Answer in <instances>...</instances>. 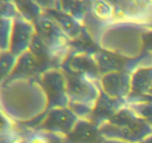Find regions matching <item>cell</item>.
Segmentation results:
<instances>
[{
  "mask_svg": "<svg viewBox=\"0 0 152 143\" xmlns=\"http://www.w3.org/2000/svg\"><path fill=\"white\" fill-rule=\"evenodd\" d=\"M26 143H49L48 138L45 133L37 132L31 133L25 139Z\"/></svg>",
  "mask_w": 152,
  "mask_h": 143,
  "instance_id": "23",
  "label": "cell"
},
{
  "mask_svg": "<svg viewBox=\"0 0 152 143\" xmlns=\"http://www.w3.org/2000/svg\"><path fill=\"white\" fill-rule=\"evenodd\" d=\"M36 32L51 52L55 60L66 57L67 48L71 40L60 27L49 16L42 13L34 22Z\"/></svg>",
  "mask_w": 152,
  "mask_h": 143,
  "instance_id": "1",
  "label": "cell"
},
{
  "mask_svg": "<svg viewBox=\"0 0 152 143\" xmlns=\"http://www.w3.org/2000/svg\"><path fill=\"white\" fill-rule=\"evenodd\" d=\"M28 51L38 63L42 72L49 69L56 68L53 66L56 60L51 52L36 31L30 43Z\"/></svg>",
  "mask_w": 152,
  "mask_h": 143,
  "instance_id": "12",
  "label": "cell"
},
{
  "mask_svg": "<svg viewBox=\"0 0 152 143\" xmlns=\"http://www.w3.org/2000/svg\"><path fill=\"white\" fill-rule=\"evenodd\" d=\"M101 143H132L129 142L123 141V140H119V139H104Z\"/></svg>",
  "mask_w": 152,
  "mask_h": 143,
  "instance_id": "24",
  "label": "cell"
},
{
  "mask_svg": "<svg viewBox=\"0 0 152 143\" xmlns=\"http://www.w3.org/2000/svg\"><path fill=\"white\" fill-rule=\"evenodd\" d=\"M78 119L79 118L68 107H53L41 121L38 125V130L40 132L67 137Z\"/></svg>",
  "mask_w": 152,
  "mask_h": 143,
  "instance_id": "4",
  "label": "cell"
},
{
  "mask_svg": "<svg viewBox=\"0 0 152 143\" xmlns=\"http://www.w3.org/2000/svg\"><path fill=\"white\" fill-rule=\"evenodd\" d=\"M142 49L152 54V28H145L142 34Z\"/></svg>",
  "mask_w": 152,
  "mask_h": 143,
  "instance_id": "22",
  "label": "cell"
},
{
  "mask_svg": "<svg viewBox=\"0 0 152 143\" xmlns=\"http://www.w3.org/2000/svg\"><path fill=\"white\" fill-rule=\"evenodd\" d=\"M152 86V66L142 68L132 73L131 93L136 95H147ZM129 95V97H130Z\"/></svg>",
  "mask_w": 152,
  "mask_h": 143,
  "instance_id": "13",
  "label": "cell"
},
{
  "mask_svg": "<svg viewBox=\"0 0 152 143\" xmlns=\"http://www.w3.org/2000/svg\"><path fill=\"white\" fill-rule=\"evenodd\" d=\"M62 67L65 72L83 76L95 82L102 76L93 54L89 52H77L67 55Z\"/></svg>",
  "mask_w": 152,
  "mask_h": 143,
  "instance_id": "5",
  "label": "cell"
},
{
  "mask_svg": "<svg viewBox=\"0 0 152 143\" xmlns=\"http://www.w3.org/2000/svg\"><path fill=\"white\" fill-rule=\"evenodd\" d=\"M126 106L131 109L137 116L143 119L152 128V101L127 100Z\"/></svg>",
  "mask_w": 152,
  "mask_h": 143,
  "instance_id": "15",
  "label": "cell"
},
{
  "mask_svg": "<svg viewBox=\"0 0 152 143\" xmlns=\"http://www.w3.org/2000/svg\"><path fill=\"white\" fill-rule=\"evenodd\" d=\"M19 15V13L15 5L14 1H0V19H14Z\"/></svg>",
  "mask_w": 152,
  "mask_h": 143,
  "instance_id": "20",
  "label": "cell"
},
{
  "mask_svg": "<svg viewBox=\"0 0 152 143\" xmlns=\"http://www.w3.org/2000/svg\"><path fill=\"white\" fill-rule=\"evenodd\" d=\"M13 19L7 18L0 19V52H1L9 51Z\"/></svg>",
  "mask_w": 152,
  "mask_h": 143,
  "instance_id": "18",
  "label": "cell"
},
{
  "mask_svg": "<svg viewBox=\"0 0 152 143\" xmlns=\"http://www.w3.org/2000/svg\"><path fill=\"white\" fill-rule=\"evenodd\" d=\"M140 143H152V134L148 136V137H146L145 139L141 141Z\"/></svg>",
  "mask_w": 152,
  "mask_h": 143,
  "instance_id": "25",
  "label": "cell"
},
{
  "mask_svg": "<svg viewBox=\"0 0 152 143\" xmlns=\"http://www.w3.org/2000/svg\"><path fill=\"white\" fill-rule=\"evenodd\" d=\"M21 143H26V141H25H25H23V142H21Z\"/></svg>",
  "mask_w": 152,
  "mask_h": 143,
  "instance_id": "27",
  "label": "cell"
},
{
  "mask_svg": "<svg viewBox=\"0 0 152 143\" xmlns=\"http://www.w3.org/2000/svg\"><path fill=\"white\" fill-rule=\"evenodd\" d=\"M1 52H0V53H1Z\"/></svg>",
  "mask_w": 152,
  "mask_h": 143,
  "instance_id": "28",
  "label": "cell"
},
{
  "mask_svg": "<svg viewBox=\"0 0 152 143\" xmlns=\"http://www.w3.org/2000/svg\"><path fill=\"white\" fill-rule=\"evenodd\" d=\"M132 74L125 71L102 74L99 80L101 91L114 99H127L131 93Z\"/></svg>",
  "mask_w": 152,
  "mask_h": 143,
  "instance_id": "6",
  "label": "cell"
},
{
  "mask_svg": "<svg viewBox=\"0 0 152 143\" xmlns=\"http://www.w3.org/2000/svg\"><path fill=\"white\" fill-rule=\"evenodd\" d=\"M100 136L96 125L88 119H80L67 136L69 143H92Z\"/></svg>",
  "mask_w": 152,
  "mask_h": 143,
  "instance_id": "10",
  "label": "cell"
},
{
  "mask_svg": "<svg viewBox=\"0 0 152 143\" xmlns=\"http://www.w3.org/2000/svg\"><path fill=\"white\" fill-rule=\"evenodd\" d=\"M14 4L20 16L32 23L43 13L42 8L37 2L17 1H14Z\"/></svg>",
  "mask_w": 152,
  "mask_h": 143,
  "instance_id": "16",
  "label": "cell"
},
{
  "mask_svg": "<svg viewBox=\"0 0 152 143\" xmlns=\"http://www.w3.org/2000/svg\"><path fill=\"white\" fill-rule=\"evenodd\" d=\"M40 83L48 100V107H68L66 80L63 70L51 68L40 75Z\"/></svg>",
  "mask_w": 152,
  "mask_h": 143,
  "instance_id": "3",
  "label": "cell"
},
{
  "mask_svg": "<svg viewBox=\"0 0 152 143\" xmlns=\"http://www.w3.org/2000/svg\"><path fill=\"white\" fill-rule=\"evenodd\" d=\"M17 57L9 51L0 53V86L10 76L16 64Z\"/></svg>",
  "mask_w": 152,
  "mask_h": 143,
  "instance_id": "17",
  "label": "cell"
},
{
  "mask_svg": "<svg viewBox=\"0 0 152 143\" xmlns=\"http://www.w3.org/2000/svg\"><path fill=\"white\" fill-rule=\"evenodd\" d=\"M97 128L102 138L123 140L132 143H140L152 134L151 127L137 115L122 125H111L102 122L98 125Z\"/></svg>",
  "mask_w": 152,
  "mask_h": 143,
  "instance_id": "2",
  "label": "cell"
},
{
  "mask_svg": "<svg viewBox=\"0 0 152 143\" xmlns=\"http://www.w3.org/2000/svg\"><path fill=\"white\" fill-rule=\"evenodd\" d=\"M112 5L110 2L94 1L92 2L91 10L96 18L102 20H111L112 19Z\"/></svg>",
  "mask_w": 152,
  "mask_h": 143,
  "instance_id": "19",
  "label": "cell"
},
{
  "mask_svg": "<svg viewBox=\"0 0 152 143\" xmlns=\"http://www.w3.org/2000/svg\"><path fill=\"white\" fill-rule=\"evenodd\" d=\"M92 54L102 74L111 72H126L129 59L112 52H96Z\"/></svg>",
  "mask_w": 152,
  "mask_h": 143,
  "instance_id": "11",
  "label": "cell"
},
{
  "mask_svg": "<svg viewBox=\"0 0 152 143\" xmlns=\"http://www.w3.org/2000/svg\"><path fill=\"white\" fill-rule=\"evenodd\" d=\"M14 127V122L0 109V134L10 130Z\"/></svg>",
  "mask_w": 152,
  "mask_h": 143,
  "instance_id": "21",
  "label": "cell"
},
{
  "mask_svg": "<svg viewBox=\"0 0 152 143\" xmlns=\"http://www.w3.org/2000/svg\"><path fill=\"white\" fill-rule=\"evenodd\" d=\"M147 95H149V96H152V86L151 87V89H149V91H148V94H147Z\"/></svg>",
  "mask_w": 152,
  "mask_h": 143,
  "instance_id": "26",
  "label": "cell"
},
{
  "mask_svg": "<svg viewBox=\"0 0 152 143\" xmlns=\"http://www.w3.org/2000/svg\"><path fill=\"white\" fill-rule=\"evenodd\" d=\"M42 73L38 63L28 50L18 57L13 71L5 80L31 79L38 74L41 75Z\"/></svg>",
  "mask_w": 152,
  "mask_h": 143,
  "instance_id": "8",
  "label": "cell"
},
{
  "mask_svg": "<svg viewBox=\"0 0 152 143\" xmlns=\"http://www.w3.org/2000/svg\"><path fill=\"white\" fill-rule=\"evenodd\" d=\"M43 13L53 19L70 40L80 37L82 34L81 23L69 14L55 7L43 10Z\"/></svg>",
  "mask_w": 152,
  "mask_h": 143,
  "instance_id": "9",
  "label": "cell"
},
{
  "mask_svg": "<svg viewBox=\"0 0 152 143\" xmlns=\"http://www.w3.org/2000/svg\"><path fill=\"white\" fill-rule=\"evenodd\" d=\"M35 31L32 22L25 19L20 14L16 16L13 19L9 52L18 57L28 51Z\"/></svg>",
  "mask_w": 152,
  "mask_h": 143,
  "instance_id": "7",
  "label": "cell"
},
{
  "mask_svg": "<svg viewBox=\"0 0 152 143\" xmlns=\"http://www.w3.org/2000/svg\"><path fill=\"white\" fill-rule=\"evenodd\" d=\"M90 3L88 1H56L54 7L68 13L80 22H83L85 16L88 13V10L91 9V4H89Z\"/></svg>",
  "mask_w": 152,
  "mask_h": 143,
  "instance_id": "14",
  "label": "cell"
}]
</instances>
